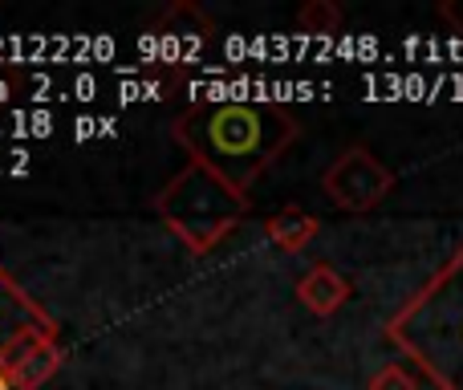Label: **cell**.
<instances>
[{
    "label": "cell",
    "mask_w": 463,
    "mask_h": 390,
    "mask_svg": "<svg viewBox=\"0 0 463 390\" xmlns=\"http://www.w3.org/2000/svg\"><path fill=\"white\" fill-rule=\"evenodd\" d=\"M212 37H216V21H212L200 5H192V0H175L171 8H163V16L151 29L155 53L171 57V62L195 57Z\"/></svg>",
    "instance_id": "5b68a950"
},
{
    "label": "cell",
    "mask_w": 463,
    "mask_h": 390,
    "mask_svg": "<svg viewBox=\"0 0 463 390\" xmlns=\"http://www.w3.org/2000/svg\"><path fill=\"white\" fill-rule=\"evenodd\" d=\"M37 329H57V321L8 277V269L0 264V354L13 342H21L24 334H37Z\"/></svg>",
    "instance_id": "8992f818"
},
{
    "label": "cell",
    "mask_w": 463,
    "mask_h": 390,
    "mask_svg": "<svg viewBox=\"0 0 463 390\" xmlns=\"http://www.w3.org/2000/svg\"><path fill=\"white\" fill-rule=\"evenodd\" d=\"M439 16L451 24L456 33H463V0H448V5H439Z\"/></svg>",
    "instance_id": "8fae6325"
},
{
    "label": "cell",
    "mask_w": 463,
    "mask_h": 390,
    "mask_svg": "<svg viewBox=\"0 0 463 390\" xmlns=\"http://www.w3.org/2000/svg\"><path fill=\"white\" fill-rule=\"evenodd\" d=\"M366 390H419V383H415V375H411L407 366L391 362V366H383L374 378H370Z\"/></svg>",
    "instance_id": "30bf717a"
},
{
    "label": "cell",
    "mask_w": 463,
    "mask_h": 390,
    "mask_svg": "<svg viewBox=\"0 0 463 390\" xmlns=\"http://www.w3.org/2000/svg\"><path fill=\"white\" fill-rule=\"evenodd\" d=\"M354 285L334 269V264H313L301 281H297V301L313 313V318H334L345 301H350Z\"/></svg>",
    "instance_id": "52a82bcc"
},
{
    "label": "cell",
    "mask_w": 463,
    "mask_h": 390,
    "mask_svg": "<svg viewBox=\"0 0 463 390\" xmlns=\"http://www.w3.org/2000/svg\"><path fill=\"white\" fill-rule=\"evenodd\" d=\"M155 215L192 256H208L240 228V220L248 215V195L236 192L216 171L187 163L155 195Z\"/></svg>",
    "instance_id": "3957f363"
},
{
    "label": "cell",
    "mask_w": 463,
    "mask_h": 390,
    "mask_svg": "<svg viewBox=\"0 0 463 390\" xmlns=\"http://www.w3.org/2000/svg\"><path fill=\"white\" fill-rule=\"evenodd\" d=\"M321 192L337 212L366 215L394 192V171L370 147H345L321 176Z\"/></svg>",
    "instance_id": "277c9868"
},
{
    "label": "cell",
    "mask_w": 463,
    "mask_h": 390,
    "mask_svg": "<svg viewBox=\"0 0 463 390\" xmlns=\"http://www.w3.org/2000/svg\"><path fill=\"white\" fill-rule=\"evenodd\" d=\"M171 138L187 159L216 171L236 192L252 195L256 179L301 138V122L277 102H192L175 122Z\"/></svg>",
    "instance_id": "6da1fadb"
},
{
    "label": "cell",
    "mask_w": 463,
    "mask_h": 390,
    "mask_svg": "<svg viewBox=\"0 0 463 390\" xmlns=\"http://www.w3.org/2000/svg\"><path fill=\"white\" fill-rule=\"evenodd\" d=\"M297 24H301V33L326 37V33L342 29V8H337L334 0H309V5H301V13H297Z\"/></svg>",
    "instance_id": "9c48e42d"
},
{
    "label": "cell",
    "mask_w": 463,
    "mask_h": 390,
    "mask_svg": "<svg viewBox=\"0 0 463 390\" xmlns=\"http://www.w3.org/2000/svg\"><path fill=\"white\" fill-rule=\"evenodd\" d=\"M386 342L407 354L435 390H463V240L391 313Z\"/></svg>",
    "instance_id": "7a4b0ae2"
},
{
    "label": "cell",
    "mask_w": 463,
    "mask_h": 390,
    "mask_svg": "<svg viewBox=\"0 0 463 390\" xmlns=\"http://www.w3.org/2000/svg\"><path fill=\"white\" fill-rule=\"evenodd\" d=\"M317 232H321V220L313 212H305V207H297V204L264 220V236H269L272 244H277L280 252H288V256L305 252V248L317 240Z\"/></svg>",
    "instance_id": "ba28073f"
}]
</instances>
